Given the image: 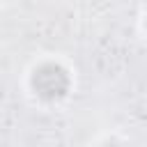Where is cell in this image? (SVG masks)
I'll list each match as a JSON object with an SVG mask.
<instances>
[{"label": "cell", "mask_w": 147, "mask_h": 147, "mask_svg": "<svg viewBox=\"0 0 147 147\" xmlns=\"http://www.w3.org/2000/svg\"><path fill=\"white\" fill-rule=\"evenodd\" d=\"M30 90L44 103H57L67 99L71 90V74L64 64L55 60L39 62L30 74Z\"/></svg>", "instance_id": "obj_1"}]
</instances>
